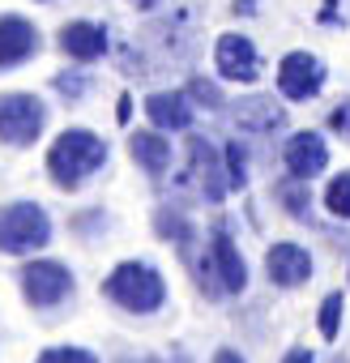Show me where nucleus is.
I'll return each instance as SVG.
<instances>
[{
  "mask_svg": "<svg viewBox=\"0 0 350 363\" xmlns=\"http://www.w3.org/2000/svg\"><path fill=\"white\" fill-rule=\"evenodd\" d=\"M154 231L166 240V244H175L180 252H188V244L197 240V231H193V223L180 214V210H171V206H162L158 214H154Z\"/></svg>",
  "mask_w": 350,
  "mask_h": 363,
  "instance_id": "17",
  "label": "nucleus"
},
{
  "mask_svg": "<svg viewBox=\"0 0 350 363\" xmlns=\"http://www.w3.org/2000/svg\"><path fill=\"white\" fill-rule=\"evenodd\" d=\"M282 162H286V171L295 179H307V184H312L316 175L329 171V141L320 133H312V128L290 133L286 137V150H282Z\"/></svg>",
  "mask_w": 350,
  "mask_h": 363,
  "instance_id": "9",
  "label": "nucleus"
},
{
  "mask_svg": "<svg viewBox=\"0 0 350 363\" xmlns=\"http://www.w3.org/2000/svg\"><path fill=\"white\" fill-rule=\"evenodd\" d=\"M227 184L248 189V150L239 141H227Z\"/></svg>",
  "mask_w": 350,
  "mask_h": 363,
  "instance_id": "23",
  "label": "nucleus"
},
{
  "mask_svg": "<svg viewBox=\"0 0 350 363\" xmlns=\"http://www.w3.org/2000/svg\"><path fill=\"white\" fill-rule=\"evenodd\" d=\"M52 86H56V94H60L64 103H81L86 90H90V77H86L81 69H64V73L52 77Z\"/></svg>",
  "mask_w": 350,
  "mask_h": 363,
  "instance_id": "21",
  "label": "nucleus"
},
{
  "mask_svg": "<svg viewBox=\"0 0 350 363\" xmlns=\"http://www.w3.org/2000/svg\"><path fill=\"white\" fill-rule=\"evenodd\" d=\"M278 193V201H282V210L295 218V223H307L312 218V193H307V179H282V184L273 189Z\"/></svg>",
  "mask_w": 350,
  "mask_h": 363,
  "instance_id": "18",
  "label": "nucleus"
},
{
  "mask_svg": "<svg viewBox=\"0 0 350 363\" xmlns=\"http://www.w3.org/2000/svg\"><path fill=\"white\" fill-rule=\"evenodd\" d=\"M52 244V218L35 201H13L0 210V252L5 257H35Z\"/></svg>",
  "mask_w": 350,
  "mask_h": 363,
  "instance_id": "3",
  "label": "nucleus"
},
{
  "mask_svg": "<svg viewBox=\"0 0 350 363\" xmlns=\"http://www.w3.org/2000/svg\"><path fill=\"white\" fill-rule=\"evenodd\" d=\"M47 128V103L30 90H9L0 94V145L9 150H30Z\"/></svg>",
  "mask_w": 350,
  "mask_h": 363,
  "instance_id": "4",
  "label": "nucleus"
},
{
  "mask_svg": "<svg viewBox=\"0 0 350 363\" xmlns=\"http://www.w3.org/2000/svg\"><path fill=\"white\" fill-rule=\"evenodd\" d=\"M282 363H316V359H312V350H307V346H295V350H286V359H282Z\"/></svg>",
  "mask_w": 350,
  "mask_h": 363,
  "instance_id": "27",
  "label": "nucleus"
},
{
  "mask_svg": "<svg viewBox=\"0 0 350 363\" xmlns=\"http://www.w3.org/2000/svg\"><path fill=\"white\" fill-rule=\"evenodd\" d=\"M346 274H350V269H346Z\"/></svg>",
  "mask_w": 350,
  "mask_h": 363,
  "instance_id": "33",
  "label": "nucleus"
},
{
  "mask_svg": "<svg viewBox=\"0 0 350 363\" xmlns=\"http://www.w3.org/2000/svg\"><path fill=\"white\" fill-rule=\"evenodd\" d=\"M103 295L132 316H154L166 303V282L149 261H120L103 278Z\"/></svg>",
  "mask_w": 350,
  "mask_h": 363,
  "instance_id": "2",
  "label": "nucleus"
},
{
  "mask_svg": "<svg viewBox=\"0 0 350 363\" xmlns=\"http://www.w3.org/2000/svg\"><path fill=\"white\" fill-rule=\"evenodd\" d=\"M316 22H320V26H341V18H337V0H324V9H320Z\"/></svg>",
  "mask_w": 350,
  "mask_h": 363,
  "instance_id": "26",
  "label": "nucleus"
},
{
  "mask_svg": "<svg viewBox=\"0 0 350 363\" xmlns=\"http://www.w3.org/2000/svg\"><path fill=\"white\" fill-rule=\"evenodd\" d=\"M188 154H193V175H197V184H201V193H205V201H222L227 197V175H222V167H218V154H214V145L210 141H201V137H193L188 141Z\"/></svg>",
  "mask_w": 350,
  "mask_h": 363,
  "instance_id": "14",
  "label": "nucleus"
},
{
  "mask_svg": "<svg viewBox=\"0 0 350 363\" xmlns=\"http://www.w3.org/2000/svg\"><path fill=\"white\" fill-rule=\"evenodd\" d=\"M128 154L141 162L145 175L158 179L171 162V141L162 137V128H137V133H128Z\"/></svg>",
  "mask_w": 350,
  "mask_h": 363,
  "instance_id": "15",
  "label": "nucleus"
},
{
  "mask_svg": "<svg viewBox=\"0 0 350 363\" xmlns=\"http://www.w3.org/2000/svg\"><path fill=\"white\" fill-rule=\"evenodd\" d=\"M35 363H98L90 350H81V346H52V350H43Z\"/></svg>",
  "mask_w": 350,
  "mask_h": 363,
  "instance_id": "24",
  "label": "nucleus"
},
{
  "mask_svg": "<svg viewBox=\"0 0 350 363\" xmlns=\"http://www.w3.org/2000/svg\"><path fill=\"white\" fill-rule=\"evenodd\" d=\"M210 257H214V269H218V286L231 291V295H239L248 286V265H244V257H239L227 223H214V231H210Z\"/></svg>",
  "mask_w": 350,
  "mask_h": 363,
  "instance_id": "11",
  "label": "nucleus"
},
{
  "mask_svg": "<svg viewBox=\"0 0 350 363\" xmlns=\"http://www.w3.org/2000/svg\"><path fill=\"white\" fill-rule=\"evenodd\" d=\"M188 94H193V103L197 107H205V111H222V86L214 82V77H193L188 82Z\"/></svg>",
  "mask_w": 350,
  "mask_h": 363,
  "instance_id": "22",
  "label": "nucleus"
},
{
  "mask_svg": "<svg viewBox=\"0 0 350 363\" xmlns=\"http://www.w3.org/2000/svg\"><path fill=\"white\" fill-rule=\"evenodd\" d=\"M107 141L90 128H64L47 150V179L60 193H77L94 171L107 167Z\"/></svg>",
  "mask_w": 350,
  "mask_h": 363,
  "instance_id": "1",
  "label": "nucleus"
},
{
  "mask_svg": "<svg viewBox=\"0 0 350 363\" xmlns=\"http://www.w3.org/2000/svg\"><path fill=\"white\" fill-rule=\"evenodd\" d=\"M324 77H329V69L312 52H286L278 60V90L290 103H312L324 90Z\"/></svg>",
  "mask_w": 350,
  "mask_h": 363,
  "instance_id": "6",
  "label": "nucleus"
},
{
  "mask_svg": "<svg viewBox=\"0 0 350 363\" xmlns=\"http://www.w3.org/2000/svg\"><path fill=\"white\" fill-rule=\"evenodd\" d=\"M329 128H333L337 137H346V141H350V99H341V103L329 111Z\"/></svg>",
  "mask_w": 350,
  "mask_h": 363,
  "instance_id": "25",
  "label": "nucleus"
},
{
  "mask_svg": "<svg viewBox=\"0 0 350 363\" xmlns=\"http://www.w3.org/2000/svg\"><path fill=\"white\" fill-rule=\"evenodd\" d=\"M193 107L197 103H193L188 90H154L145 99V116L162 133H184V128H193Z\"/></svg>",
  "mask_w": 350,
  "mask_h": 363,
  "instance_id": "12",
  "label": "nucleus"
},
{
  "mask_svg": "<svg viewBox=\"0 0 350 363\" xmlns=\"http://www.w3.org/2000/svg\"><path fill=\"white\" fill-rule=\"evenodd\" d=\"M265 274H269L273 286L295 291V286H303L312 278V252L303 244H295V240H282V244H273L265 252Z\"/></svg>",
  "mask_w": 350,
  "mask_h": 363,
  "instance_id": "10",
  "label": "nucleus"
},
{
  "mask_svg": "<svg viewBox=\"0 0 350 363\" xmlns=\"http://www.w3.org/2000/svg\"><path fill=\"white\" fill-rule=\"evenodd\" d=\"M132 5H137V9H145V13H149V9H158V0H132Z\"/></svg>",
  "mask_w": 350,
  "mask_h": 363,
  "instance_id": "31",
  "label": "nucleus"
},
{
  "mask_svg": "<svg viewBox=\"0 0 350 363\" xmlns=\"http://www.w3.org/2000/svg\"><path fill=\"white\" fill-rule=\"evenodd\" d=\"M39 5H47V0H39Z\"/></svg>",
  "mask_w": 350,
  "mask_h": 363,
  "instance_id": "32",
  "label": "nucleus"
},
{
  "mask_svg": "<svg viewBox=\"0 0 350 363\" xmlns=\"http://www.w3.org/2000/svg\"><path fill=\"white\" fill-rule=\"evenodd\" d=\"M214 363H244V354H239V350H231V346H222V350L214 354Z\"/></svg>",
  "mask_w": 350,
  "mask_h": 363,
  "instance_id": "28",
  "label": "nucleus"
},
{
  "mask_svg": "<svg viewBox=\"0 0 350 363\" xmlns=\"http://www.w3.org/2000/svg\"><path fill=\"white\" fill-rule=\"evenodd\" d=\"M231 13H239V18H252V13H256V0H235V5H231Z\"/></svg>",
  "mask_w": 350,
  "mask_h": 363,
  "instance_id": "29",
  "label": "nucleus"
},
{
  "mask_svg": "<svg viewBox=\"0 0 350 363\" xmlns=\"http://www.w3.org/2000/svg\"><path fill=\"white\" fill-rule=\"evenodd\" d=\"M56 43H60V52L69 60H81V65H94V60L107 56V30L98 22H86V18L64 22L60 35H56Z\"/></svg>",
  "mask_w": 350,
  "mask_h": 363,
  "instance_id": "13",
  "label": "nucleus"
},
{
  "mask_svg": "<svg viewBox=\"0 0 350 363\" xmlns=\"http://www.w3.org/2000/svg\"><path fill=\"white\" fill-rule=\"evenodd\" d=\"M214 69L222 82H239V86H252L261 77V56H256V43L248 35H222L218 48H214Z\"/></svg>",
  "mask_w": 350,
  "mask_h": 363,
  "instance_id": "8",
  "label": "nucleus"
},
{
  "mask_svg": "<svg viewBox=\"0 0 350 363\" xmlns=\"http://www.w3.org/2000/svg\"><path fill=\"white\" fill-rule=\"evenodd\" d=\"M18 286H22L30 308H60L64 299H73L77 278H73V269L64 261H47L43 257V261H26L18 269Z\"/></svg>",
  "mask_w": 350,
  "mask_h": 363,
  "instance_id": "5",
  "label": "nucleus"
},
{
  "mask_svg": "<svg viewBox=\"0 0 350 363\" xmlns=\"http://www.w3.org/2000/svg\"><path fill=\"white\" fill-rule=\"evenodd\" d=\"M235 124L244 133H269V128H282L286 124V111L269 94H252V99H239L235 103Z\"/></svg>",
  "mask_w": 350,
  "mask_h": 363,
  "instance_id": "16",
  "label": "nucleus"
},
{
  "mask_svg": "<svg viewBox=\"0 0 350 363\" xmlns=\"http://www.w3.org/2000/svg\"><path fill=\"white\" fill-rule=\"evenodd\" d=\"M128 111H132V99L124 94V99H120V111H115V116H120V124H128Z\"/></svg>",
  "mask_w": 350,
  "mask_h": 363,
  "instance_id": "30",
  "label": "nucleus"
},
{
  "mask_svg": "<svg viewBox=\"0 0 350 363\" xmlns=\"http://www.w3.org/2000/svg\"><path fill=\"white\" fill-rule=\"evenodd\" d=\"M341 312H346L341 291H329V295L320 299V312H316V329H320V337H324V342H333V337L341 333Z\"/></svg>",
  "mask_w": 350,
  "mask_h": 363,
  "instance_id": "20",
  "label": "nucleus"
},
{
  "mask_svg": "<svg viewBox=\"0 0 350 363\" xmlns=\"http://www.w3.org/2000/svg\"><path fill=\"white\" fill-rule=\"evenodd\" d=\"M43 52V35L30 18L22 13H0V73L22 69Z\"/></svg>",
  "mask_w": 350,
  "mask_h": 363,
  "instance_id": "7",
  "label": "nucleus"
},
{
  "mask_svg": "<svg viewBox=\"0 0 350 363\" xmlns=\"http://www.w3.org/2000/svg\"><path fill=\"white\" fill-rule=\"evenodd\" d=\"M324 210L337 223H350V171H337L324 184Z\"/></svg>",
  "mask_w": 350,
  "mask_h": 363,
  "instance_id": "19",
  "label": "nucleus"
}]
</instances>
